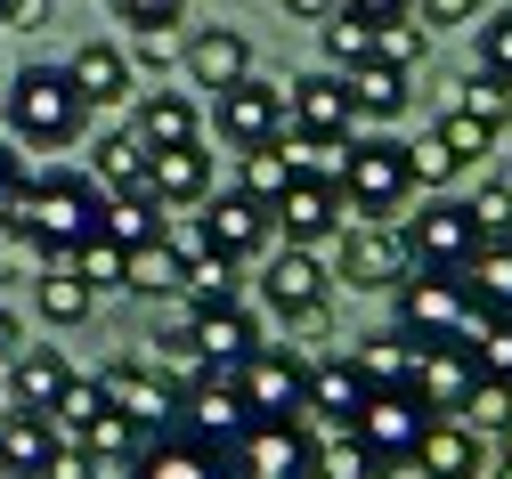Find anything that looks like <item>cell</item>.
<instances>
[{"label":"cell","mask_w":512,"mask_h":479,"mask_svg":"<svg viewBox=\"0 0 512 479\" xmlns=\"http://www.w3.org/2000/svg\"><path fill=\"white\" fill-rule=\"evenodd\" d=\"M98 220H106V187L90 171H41V179H25L17 212H9V228L41 252V268L66 260L82 236H98Z\"/></svg>","instance_id":"1"},{"label":"cell","mask_w":512,"mask_h":479,"mask_svg":"<svg viewBox=\"0 0 512 479\" xmlns=\"http://www.w3.org/2000/svg\"><path fill=\"white\" fill-rule=\"evenodd\" d=\"M391 293H399V333L415 350H472V333L488 325V309L472 301L456 268H407Z\"/></svg>","instance_id":"2"},{"label":"cell","mask_w":512,"mask_h":479,"mask_svg":"<svg viewBox=\"0 0 512 479\" xmlns=\"http://www.w3.org/2000/svg\"><path fill=\"white\" fill-rule=\"evenodd\" d=\"M0 106H9V139L17 147H74L82 122H90V98L74 90L66 65H25Z\"/></svg>","instance_id":"3"},{"label":"cell","mask_w":512,"mask_h":479,"mask_svg":"<svg viewBox=\"0 0 512 479\" xmlns=\"http://www.w3.org/2000/svg\"><path fill=\"white\" fill-rule=\"evenodd\" d=\"M334 187H342L350 212L391 220L399 203L415 195V179H407V147H399V139H342V155H334Z\"/></svg>","instance_id":"4"},{"label":"cell","mask_w":512,"mask_h":479,"mask_svg":"<svg viewBox=\"0 0 512 479\" xmlns=\"http://www.w3.org/2000/svg\"><path fill=\"white\" fill-rule=\"evenodd\" d=\"M171 431H187V439H204V447L236 455V439L252 431V406H244L236 374H212V366H196V374L179 382V415H171Z\"/></svg>","instance_id":"5"},{"label":"cell","mask_w":512,"mask_h":479,"mask_svg":"<svg viewBox=\"0 0 512 479\" xmlns=\"http://www.w3.org/2000/svg\"><path fill=\"white\" fill-rule=\"evenodd\" d=\"M407 268L415 260H407V236L391 220H350L334 236V285H350V293H391Z\"/></svg>","instance_id":"6"},{"label":"cell","mask_w":512,"mask_h":479,"mask_svg":"<svg viewBox=\"0 0 512 479\" xmlns=\"http://www.w3.org/2000/svg\"><path fill=\"white\" fill-rule=\"evenodd\" d=\"M399 236H407V260H415V268H456V277L472 268V252L488 244L464 195H431V203H423V212H415Z\"/></svg>","instance_id":"7"},{"label":"cell","mask_w":512,"mask_h":479,"mask_svg":"<svg viewBox=\"0 0 512 479\" xmlns=\"http://www.w3.org/2000/svg\"><path fill=\"white\" fill-rule=\"evenodd\" d=\"M439 415H431V406L415 398V390H366V406H358V415H350V431H358V447L374 455V463H407L415 447H423V431H431Z\"/></svg>","instance_id":"8"},{"label":"cell","mask_w":512,"mask_h":479,"mask_svg":"<svg viewBox=\"0 0 512 479\" xmlns=\"http://www.w3.org/2000/svg\"><path fill=\"white\" fill-rule=\"evenodd\" d=\"M236 390L252 406V423H301V406H309V358L301 350H252L236 366Z\"/></svg>","instance_id":"9"},{"label":"cell","mask_w":512,"mask_h":479,"mask_svg":"<svg viewBox=\"0 0 512 479\" xmlns=\"http://www.w3.org/2000/svg\"><path fill=\"white\" fill-rule=\"evenodd\" d=\"M285 130L293 139H317V147H342V139H358V106H350V82L334 74H301V82H285Z\"/></svg>","instance_id":"10"},{"label":"cell","mask_w":512,"mask_h":479,"mask_svg":"<svg viewBox=\"0 0 512 479\" xmlns=\"http://www.w3.org/2000/svg\"><path fill=\"white\" fill-rule=\"evenodd\" d=\"M212 130L228 147H277L285 139V82H261V74H244L236 90H220L212 98Z\"/></svg>","instance_id":"11"},{"label":"cell","mask_w":512,"mask_h":479,"mask_svg":"<svg viewBox=\"0 0 512 479\" xmlns=\"http://www.w3.org/2000/svg\"><path fill=\"white\" fill-rule=\"evenodd\" d=\"M269 220L285 228V244H301V252H317L326 236H342L350 228V203H342V187L326 179V171H301L277 203H269Z\"/></svg>","instance_id":"12"},{"label":"cell","mask_w":512,"mask_h":479,"mask_svg":"<svg viewBox=\"0 0 512 479\" xmlns=\"http://www.w3.org/2000/svg\"><path fill=\"white\" fill-rule=\"evenodd\" d=\"M98 398L114 406V415H131L139 431H171V415H179V382L163 366H147V358H114L98 374Z\"/></svg>","instance_id":"13"},{"label":"cell","mask_w":512,"mask_h":479,"mask_svg":"<svg viewBox=\"0 0 512 479\" xmlns=\"http://www.w3.org/2000/svg\"><path fill=\"white\" fill-rule=\"evenodd\" d=\"M309 447H317L309 423H252L228 463L236 479H309Z\"/></svg>","instance_id":"14"},{"label":"cell","mask_w":512,"mask_h":479,"mask_svg":"<svg viewBox=\"0 0 512 479\" xmlns=\"http://www.w3.org/2000/svg\"><path fill=\"white\" fill-rule=\"evenodd\" d=\"M187 350H196V366H212V374H236L252 350H261V325H252L244 301H228V309H187Z\"/></svg>","instance_id":"15"},{"label":"cell","mask_w":512,"mask_h":479,"mask_svg":"<svg viewBox=\"0 0 512 479\" xmlns=\"http://www.w3.org/2000/svg\"><path fill=\"white\" fill-rule=\"evenodd\" d=\"M204 244L212 252H228V260H252V252H269V236H277V220H269V203H252L244 187H228V195H204Z\"/></svg>","instance_id":"16"},{"label":"cell","mask_w":512,"mask_h":479,"mask_svg":"<svg viewBox=\"0 0 512 479\" xmlns=\"http://www.w3.org/2000/svg\"><path fill=\"white\" fill-rule=\"evenodd\" d=\"M358 406H366V374H358L350 350L309 366V406H301V423H309V431H350Z\"/></svg>","instance_id":"17"},{"label":"cell","mask_w":512,"mask_h":479,"mask_svg":"<svg viewBox=\"0 0 512 479\" xmlns=\"http://www.w3.org/2000/svg\"><path fill=\"white\" fill-rule=\"evenodd\" d=\"M326 285H334V268L317 260V252H301V244L269 252V268H261V293H269V309H277V317H301V309H326Z\"/></svg>","instance_id":"18"},{"label":"cell","mask_w":512,"mask_h":479,"mask_svg":"<svg viewBox=\"0 0 512 479\" xmlns=\"http://www.w3.org/2000/svg\"><path fill=\"white\" fill-rule=\"evenodd\" d=\"M131 479H236V463L187 431H155L139 455H131Z\"/></svg>","instance_id":"19"},{"label":"cell","mask_w":512,"mask_h":479,"mask_svg":"<svg viewBox=\"0 0 512 479\" xmlns=\"http://www.w3.org/2000/svg\"><path fill=\"white\" fill-rule=\"evenodd\" d=\"M407 463H415V479H480L488 471V439L472 423H456V415H439Z\"/></svg>","instance_id":"20"},{"label":"cell","mask_w":512,"mask_h":479,"mask_svg":"<svg viewBox=\"0 0 512 479\" xmlns=\"http://www.w3.org/2000/svg\"><path fill=\"white\" fill-rule=\"evenodd\" d=\"M131 139H139L147 155L187 147V139H204V114H196V98H179V90H147L139 114H131Z\"/></svg>","instance_id":"21"},{"label":"cell","mask_w":512,"mask_h":479,"mask_svg":"<svg viewBox=\"0 0 512 479\" xmlns=\"http://www.w3.org/2000/svg\"><path fill=\"white\" fill-rule=\"evenodd\" d=\"M187 74H196V90H236L244 74H252V41L236 33V25H212V33H196L187 41Z\"/></svg>","instance_id":"22"},{"label":"cell","mask_w":512,"mask_h":479,"mask_svg":"<svg viewBox=\"0 0 512 479\" xmlns=\"http://www.w3.org/2000/svg\"><path fill=\"white\" fill-rule=\"evenodd\" d=\"M57 431L49 415H25V406H9V415H0V479H41V463L57 455Z\"/></svg>","instance_id":"23"},{"label":"cell","mask_w":512,"mask_h":479,"mask_svg":"<svg viewBox=\"0 0 512 479\" xmlns=\"http://www.w3.org/2000/svg\"><path fill=\"white\" fill-rule=\"evenodd\" d=\"M472 382H480L472 350H423V358H415V398L431 406V415H464Z\"/></svg>","instance_id":"24"},{"label":"cell","mask_w":512,"mask_h":479,"mask_svg":"<svg viewBox=\"0 0 512 479\" xmlns=\"http://www.w3.org/2000/svg\"><path fill=\"white\" fill-rule=\"evenodd\" d=\"M66 382H74V366L57 350H33L25 341V350L9 358V406H25V415H49V406L66 398Z\"/></svg>","instance_id":"25"},{"label":"cell","mask_w":512,"mask_h":479,"mask_svg":"<svg viewBox=\"0 0 512 479\" xmlns=\"http://www.w3.org/2000/svg\"><path fill=\"white\" fill-rule=\"evenodd\" d=\"M147 187L171 203V212H179V203H204V195H212V155H204V139L163 147V155L147 163Z\"/></svg>","instance_id":"26"},{"label":"cell","mask_w":512,"mask_h":479,"mask_svg":"<svg viewBox=\"0 0 512 479\" xmlns=\"http://www.w3.org/2000/svg\"><path fill=\"white\" fill-rule=\"evenodd\" d=\"M114 244H131V252H147V244H163V228H171V203L155 195V187H139V195H106V220H98Z\"/></svg>","instance_id":"27"},{"label":"cell","mask_w":512,"mask_h":479,"mask_svg":"<svg viewBox=\"0 0 512 479\" xmlns=\"http://www.w3.org/2000/svg\"><path fill=\"white\" fill-rule=\"evenodd\" d=\"M66 74H74V90H82L90 106H122V98H131V57H122L114 41H82Z\"/></svg>","instance_id":"28"},{"label":"cell","mask_w":512,"mask_h":479,"mask_svg":"<svg viewBox=\"0 0 512 479\" xmlns=\"http://www.w3.org/2000/svg\"><path fill=\"white\" fill-rule=\"evenodd\" d=\"M350 358H358L366 390H415V358H423V350H415V341H407V333L391 325V333H366Z\"/></svg>","instance_id":"29"},{"label":"cell","mask_w":512,"mask_h":479,"mask_svg":"<svg viewBox=\"0 0 512 479\" xmlns=\"http://www.w3.org/2000/svg\"><path fill=\"white\" fill-rule=\"evenodd\" d=\"M350 82V106H358V122H399L407 114V82L415 74H399V65H358V74H342Z\"/></svg>","instance_id":"30"},{"label":"cell","mask_w":512,"mask_h":479,"mask_svg":"<svg viewBox=\"0 0 512 479\" xmlns=\"http://www.w3.org/2000/svg\"><path fill=\"white\" fill-rule=\"evenodd\" d=\"M147 163H155V155L131 139V130H106V139L90 147V179H98L106 195H139V187H147Z\"/></svg>","instance_id":"31"},{"label":"cell","mask_w":512,"mask_h":479,"mask_svg":"<svg viewBox=\"0 0 512 479\" xmlns=\"http://www.w3.org/2000/svg\"><path fill=\"white\" fill-rule=\"evenodd\" d=\"M66 268H74L90 293H131V244H114L106 228H98V236H82V244L66 252Z\"/></svg>","instance_id":"32"},{"label":"cell","mask_w":512,"mask_h":479,"mask_svg":"<svg viewBox=\"0 0 512 479\" xmlns=\"http://www.w3.org/2000/svg\"><path fill=\"white\" fill-rule=\"evenodd\" d=\"M464 285H472V301H480L488 317H512V236H488V244L472 252Z\"/></svg>","instance_id":"33"},{"label":"cell","mask_w":512,"mask_h":479,"mask_svg":"<svg viewBox=\"0 0 512 479\" xmlns=\"http://www.w3.org/2000/svg\"><path fill=\"white\" fill-rule=\"evenodd\" d=\"M179 293H187V309H228V301H244L236 260L212 252V244H204V252H187V285H179Z\"/></svg>","instance_id":"34"},{"label":"cell","mask_w":512,"mask_h":479,"mask_svg":"<svg viewBox=\"0 0 512 479\" xmlns=\"http://www.w3.org/2000/svg\"><path fill=\"white\" fill-rule=\"evenodd\" d=\"M147 439H155V431H139L131 415H114V406H98V415L74 431V447H90L98 463H122V471H131V455H139Z\"/></svg>","instance_id":"35"},{"label":"cell","mask_w":512,"mask_h":479,"mask_svg":"<svg viewBox=\"0 0 512 479\" xmlns=\"http://www.w3.org/2000/svg\"><path fill=\"white\" fill-rule=\"evenodd\" d=\"M90 301H98V293L74 277L66 260H49V268H41V285H33V309H41L49 325H82V317H90Z\"/></svg>","instance_id":"36"},{"label":"cell","mask_w":512,"mask_h":479,"mask_svg":"<svg viewBox=\"0 0 512 479\" xmlns=\"http://www.w3.org/2000/svg\"><path fill=\"white\" fill-rule=\"evenodd\" d=\"M366 471H382V463L358 447V431H317V447H309V479H366Z\"/></svg>","instance_id":"37"},{"label":"cell","mask_w":512,"mask_h":479,"mask_svg":"<svg viewBox=\"0 0 512 479\" xmlns=\"http://www.w3.org/2000/svg\"><path fill=\"white\" fill-rule=\"evenodd\" d=\"M317 33H326V65H334V74H358V65L374 57V25H366V17H350V9H334Z\"/></svg>","instance_id":"38"},{"label":"cell","mask_w":512,"mask_h":479,"mask_svg":"<svg viewBox=\"0 0 512 479\" xmlns=\"http://www.w3.org/2000/svg\"><path fill=\"white\" fill-rule=\"evenodd\" d=\"M293 179H301V163L285 155V139H277V147H252V155H244V195H252V203H277Z\"/></svg>","instance_id":"39"},{"label":"cell","mask_w":512,"mask_h":479,"mask_svg":"<svg viewBox=\"0 0 512 479\" xmlns=\"http://www.w3.org/2000/svg\"><path fill=\"white\" fill-rule=\"evenodd\" d=\"M456 106H464L472 122H488V130H512V82H504V74H464Z\"/></svg>","instance_id":"40"},{"label":"cell","mask_w":512,"mask_h":479,"mask_svg":"<svg viewBox=\"0 0 512 479\" xmlns=\"http://www.w3.org/2000/svg\"><path fill=\"white\" fill-rule=\"evenodd\" d=\"M431 57V33L415 17H391V25H374V65H399V74H415V65Z\"/></svg>","instance_id":"41"},{"label":"cell","mask_w":512,"mask_h":479,"mask_svg":"<svg viewBox=\"0 0 512 479\" xmlns=\"http://www.w3.org/2000/svg\"><path fill=\"white\" fill-rule=\"evenodd\" d=\"M431 139H439L447 155H456V163H480V155H496V130H488V122H472L464 106H447V114H439V130H431Z\"/></svg>","instance_id":"42"},{"label":"cell","mask_w":512,"mask_h":479,"mask_svg":"<svg viewBox=\"0 0 512 479\" xmlns=\"http://www.w3.org/2000/svg\"><path fill=\"white\" fill-rule=\"evenodd\" d=\"M179 285H187V260H179L171 244L131 252V293H179Z\"/></svg>","instance_id":"43"},{"label":"cell","mask_w":512,"mask_h":479,"mask_svg":"<svg viewBox=\"0 0 512 479\" xmlns=\"http://www.w3.org/2000/svg\"><path fill=\"white\" fill-rule=\"evenodd\" d=\"M472 366H480V382H512V317H488L472 333Z\"/></svg>","instance_id":"44"},{"label":"cell","mask_w":512,"mask_h":479,"mask_svg":"<svg viewBox=\"0 0 512 479\" xmlns=\"http://www.w3.org/2000/svg\"><path fill=\"white\" fill-rule=\"evenodd\" d=\"M98 406H106V398H98V374H90V382L74 374V382H66V398H57V406H49V423H57V431H66V439H74V431H82V423L98 415Z\"/></svg>","instance_id":"45"},{"label":"cell","mask_w":512,"mask_h":479,"mask_svg":"<svg viewBox=\"0 0 512 479\" xmlns=\"http://www.w3.org/2000/svg\"><path fill=\"white\" fill-rule=\"evenodd\" d=\"M472 220H480V236H512V179H480Z\"/></svg>","instance_id":"46"},{"label":"cell","mask_w":512,"mask_h":479,"mask_svg":"<svg viewBox=\"0 0 512 479\" xmlns=\"http://www.w3.org/2000/svg\"><path fill=\"white\" fill-rule=\"evenodd\" d=\"M114 17L131 25V33H171L187 17V0H114Z\"/></svg>","instance_id":"47"},{"label":"cell","mask_w":512,"mask_h":479,"mask_svg":"<svg viewBox=\"0 0 512 479\" xmlns=\"http://www.w3.org/2000/svg\"><path fill=\"white\" fill-rule=\"evenodd\" d=\"M480 74H504L512 82V9L480 17Z\"/></svg>","instance_id":"48"},{"label":"cell","mask_w":512,"mask_h":479,"mask_svg":"<svg viewBox=\"0 0 512 479\" xmlns=\"http://www.w3.org/2000/svg\"><path fill=\"white\" fill-rule=\"evenodd\" d=\"M456 171H464V163L447 155L439 139H415V147H407V179H415V187H447V179H456Z\"/></svg>","instance_id":"49"},{"label":"cell","mask_w":512,"mask_h":479,"mask_svg":"<svg viewBox=\"0 0 512 479\" xmlns=\"http://www.w3.org/2000/svg\"><path fill=\"white\" fill-rule=\"evenodd\" d=\"M98 471H106V463H98L90 447H74V439H57V455L41 463V479H98Z\"/></svg>","instance_id":"50"},{"label":"cell","mask_w":512,"mask_h":479,"mask_svg":"<svg viewBox=\"0 0 512 479\" xmlns=\"http://www.w3.org/2000/svg\"><path fill=\"white\" fill-rule=\"evenodd\" d=\"M17 195H25V155H17V139H0V220L17 212Z\"/></svg>","instance_id":"51"},{"label":"cell","mask_w":512,"mask_h":479,"mask_svg":"<svg viewBox=\"0 0 512 479\" xmlns=\"http://www.w3.org/2000/svg\"><path fill=\"white\" fill-rule=\"evenodd\" d=\"M350 17H366V25H391V17H415V0H342Z\"/></svg>","instance_id":"52"},{"label":"cell","mask_w":512,"mask_h":479,"mask_svg":"<svg viewBox=\"0 0 512 479\" xmlns=\"http://www.w3.org/2000/svg\"><path fill=\"white\" fill-rule=\"evenodd\" d=\"M423 17H431V25H472L480 0H423Z\"/></svg>","instance_id":"53"},{"label":"cell","mask_w":512,"mask_h":479,"mask_svg":"<svg viewBox=\"0 0 512 479\" xmlns=\"http://www.w3.org/2000/svg\"><path fill=\"white\" fill-rule=\"evenodd\" d=\"M17 350H25V325H17V317H9V309H0V366H9V358H17Z\"/></svg>","instance_id":"54"},{"label":"cell","mask_w":512,"mask_h":479,"mask_svg":"<svg viewBox=\"0 0 512 479\" xmlns=\"http://www.w3.org/2000/svg\"><path fill=\"white\" fill-rule=\"evenodd\" d=\"M488 463L512 479V423H504V431H488Z\"/></svg>","instance_id":"55"},{"label":"cell","mask_w":512,"mask_h":479,"mask_svg":"<svg viewBox=\"0 0 512 479\" xmlns=\"http://www.w3.org/2000/svg\"><path fill=\"white\" fill-rule=\"evenodd\" d=\"M285 9H293V17H309V25H326V17L342 9V0H285Z\"/></svg>","instance_id":"56"},{"label":"cell","mask_w":512,"mask_h":479,"mask_svg":"<svg viewBox=\"0 0 512 479\" xmlns=\"http://www.w3.org/2000/svg\"><path fill=\"white\" fill-rule=\"evenodd\" d=\"M41 9V0H0V17H33Z\"/></svg>","instance_id":"57"},{"label":"cell","mask_w":512,"mask_h":479,"mask_svg":"<svg viewBox=\"0 0 512 479\" xmlns=\"http://www.w3.org/2000/svg\"><path fill=\"white\" fill-rule=\"evenodd\" d=\"M366 479H399V471H391V463H382V471H366Z\"/></svg>","instance_id":"58"}]
</instances>
